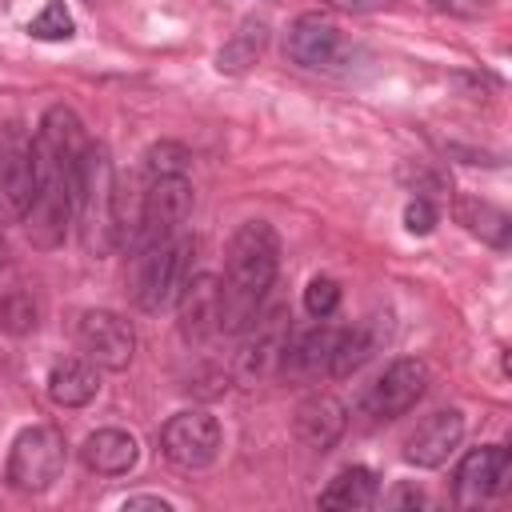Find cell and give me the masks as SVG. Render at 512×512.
I'll list each match as a JSON object with an SVG mask.
<instances>
[{"instance_id": "obj_23", "label": "cell", "mask_w": 512, "mask_h": 512, "mask_svg": "<svg viewBox=\"0 0 512 512\" xmlns=\"http://www.w3.org/2000/svg\"><path fill=\"white\" fill-rule=\"evenodd\" d=\"M264 44H268V24L256 20V16L240 20V28L232 32V40H228V44L220 48V56H216V68H220V72H244L248 64L260 60Z\"/></svg>"}, {"instance_id": "obj_30", "label": "cell", "mask_w": 512, "mask_h": 512, "mask_svg": "<svg viewBox=\"0 0 512 512\" xmlns=\"http://www.w3.org/2000/svg\"><path fill=\"white\" fill-rule=\"evenodd\" d=\"M324 4H332L336 12H380V8H392L396 0H324Z\"/></svg>"}, {"instance_id": "obj_19", "label": "cell", "mask_w": 512, "mask_h": 512, "mask_svg": "<svg viewBox=\"0 0 512 512\" xmlns=\"http://www.w3.org/2000/svg\"><path fill=\"white\" fill-rule=\"evenodd\" d=\"M336 332L332 324H316L308 332H288V344H284V356H280V372L284 376H320L328 372V360H332V348H336Z\"/></svg>"}, {"instance_id": "obj_24", "label": "cell", "mask_w": 512, "mask_h": 512, "mask_svg": "<svg viewBox=\"0 0 512 512\" xmlns=\"http://www.w3.org/2000/svg\"><path fill=\"white\" fill-rule=\"evenodd\" d=\"M36 324H40V308H36L32 292L12 288V292L0 296V328H4V332H12V336H28Z\"/></svg>"}, {"instance_id": "obj_12", "label": "cell", "mask_w": 512, "mask_h": 512, "mask_svg": "<svg viewBox=\"0 0 512 512\" xmlns=\"http://www.w3.org/2000/svg\"><path fill=\"white\" fill-rule=\"evenodd\" d=\"M464 440V416L460 408H436L428 412L404 440V460L416 468H440Z\"/></svg>"}, {"instance_id": "obj_11", "label": "cell", "mask_w": 512, "mask_h": 512, "mask_svg": "<svg viewBox=\"0 0 512 512\" xmlns=\"http://www.w3.org/2000/svg\"><path fill=\"white\" fill-rule=\"evenodd\" d=\"M508 468H512V456L504 444H484V448H472L460 464H456V476H452V504L456 508H480L488 504L492 496H500L508 488Z\"/></svg>"}, {"instance_id": "obj_15", "label": "cell", "mask_w": 512, "mask_h": 512, "mask_svg": "<svg viewBox=\"0 0 512 512\" xmlns=\"http://www.w3.org/2000/svg\"><path fill=\"white\" fill-rule=\"evenodd\" d=\"M292 428H296V436H300L312 452H328V448L344 436L348 412H344V404H340L332 392H312V396H304V400L296 404Z\"/></svg>"}, {"instance_id": "obj_32", "label": "cell", "mask_w": 512, "mask_h": 512, "mask_svg": "<svg viewBox=\"0 0 512 512\" xmlns=\"http://www.w3.org/2000/svg\"><path fill=\"white\" fill-rule=\"evenodd\" d=\"M120 508H124V512H132V508H156V512H172V504H168V500H160V496H124V500H120Z\"/></svg>"}, {"instance_id": "obj_22", "label": "cell", "mask_w": 512, "mask_h": 512, "mask_svg": "<svg viewBox=\"0 0 512 512\" xmlns=\"http://www.w3.org/2000/svg\"><path fill=\"white\" fill-rule=\"evenodd\" d=\"M376 344H380L376 324H352V328H340V332H336L332 360H328V376H352V372H360V368L372 360Z\"/></svg>"}, {"instance_id": "obj_31", "label": "cell", "mask_w": 512, "mask_h": 512, "mask_svg": "<svg viewBox=\"0 0 512 512\" xmlns=\"http://www.w3.org/2000/svg\"><path fill=\"white\" fill-rule=\"evenodd\" d=\"M384 504H392V508H404V504H408V508H424V504H428V496H424L420 488H408V484H400V488H396V492H392Z\"/></svg>"}, {"instance_id": "obj_27", "label": "cell", "mask_w": 512, "mask_h": 512, "mask_svg": "<svg viewBox=\"0 0 512 512\" xmlns=\"http://www.w3.org/2000/svg\"><path fill=\"white\" fill-rule=\"evenodd\" d=\"M188 160H192L188 148H180V144H172V140H160V144L148 148L144 168H148V176H184Z\"/></svg>"}, {"instance_id": "obj_2", "label": "cell", "mask_w": 512, "mask_h": 512, "mask_svg": "<svg viewBox=\"0 0 512 512\" xmlns=\"http://www.w3.org/2000/svg\"><path fill=\"white\" fill-rule=\"evenodd\" d=\"M280 272V236L268 220H244L224 256V280H220V332L240 336L256 316L276 284Z\"/></svg>"}, {"instance_id": "obj_14", "label": "cell", "mask_w": 512, "mask_h": 512, "mask_svg": "<svg viewBox=\"0 0 512 512\" xmlns=\"http://www.w3.org/2000/svg\"><path fill=\"white\" fill-rule=\"evenodd\" d=\"M244 332H248V344L240 352V372L248 380L280 372V356H284V344H288V312L272 308L268 316H256Z\"/></svg>"}, {"instance_id": "obj_5", "label": "cell", "mask_w": 512, "mask_h": 512, "mask_svg": "<svg viewBox=\"0 0 512 512\" xmlns=\"http://www.w3.org/2000/svg\"><path fill=\"white\" fill-rule=\"evenodd\" d=\"M64 464H68L64 432L52 424H32L12 440L8 460H4V480L12 492L36 496V492H48L64 476Z\"/></svg>"}, {"instance_id": "obj_16", "label": "cell", "mask_w": 512, "mask_h": 512, "mask_svg": "<svg viewBox=\"0 0 512 512\" xmlns=\"http://www.w3.org/2000/svg\"><path fill=\"white\" fill-rule=\"evenodd\" d=\"M344 52V40H340V28L316 12H304L292 28H288V56L300 64V68H332Z\"/></svg>"}, {"instance_id": "obj_4", "label": "cell", "mask_w": 512, "mask_h": 512, "mask_svg": "<svg viewBox=\"0 0 512 512\" xmlns=\"http://www.w3.org/2000/svg\"><path fill=\"white\" fill-rule=\"evenodd\" d=\"M76 220L88 252H112L120 248V188L104 144H88L84 168H80V192H76Z\"/></svg>"}, {"instance_id": "obj_25", "label": "cell", "mask_w": 512, "mask_h": 512, "mask_svg": "<svg viewBox=\"0 0 512 512\" xmlns=\"http://www.w3.org/2000/svg\"><path fill=\"white\" fill-rule=\"evenodd\" d=\"M28 32L36 40H72L76 24H72V12L64 8V0H48L32 20H28Z\"/></svg>"}, {"instance_id": "obj_1", "label": "cell", "mask_w": 512, "mask_h": 512, "mask_svg": "<svg viewBox=\"0 0 512 512\" xmlns=\"http://www.w3.org/2000/svg\"><path fill=\"white\" fill-rule=\"evenodd\" d=\"M88 144L92 140L68 104H52L40 116V128L32 136L36 192L20 220H24L28 240L44 252L60 248L68 236V224L76 216V192H80V168H84Z\"/></svg>"}, {"instance_id": "obj_10", "label": "cell", "mask_w": 512, "mask_h": 512, "mask_svg": "<svg viewBox=\"0 0 512 512\" xmlns=\"http://www.w3.org/2000/svg\"><path fill=\"white\" fill-rule=\"evenodd\" d=\"M36 192V156L32 132L20 120L0 124V208L8 216H24Z\"/></svg>"}, {"instance_id": "obj_21", "label": "cell", "mask_w": 512, "mask_h": 512, "mask_svg": "<svg viewBox=\"0 0 512 512\" xmlns=\"http://www.w3.org/2000/svg\"><path fill=\"white\" fill-rule=\"evenodd\" d=\"M456 220H460L472 236H480L484 244H492V248H508V240H512V220H508V212L496 208L492 200L460 196V200H456Z\"/></svg>"}, {"instance_id": "obj_8", "label": "cell", "mask_w": 512, "mask_h": 512, "mask_svg": "<svg viewBox=\"0 0 512 512\" xmlns=\"http://www.w3.org/2000/svg\"><path fill=\"white\" fill-rule=\"evenodd\" d=\"M76 340L84 356L104 372H124L136 356V328L112 308H88L76 320Z\"/></svg>"}, {"instance_id": "obj_3", "label": "cell", "mask_w": 512, "mask_h": 512, "mask_svg": "<svg viewBox=\"0 0 512 512\" xmlns=\"http://www.w3.org/2000/svg\"><path fill=\"white\" fill-rule=\"evenodd\" d=\"M192 252L196 240L188 232L164 236V240H148L140 248H132V272H128V292L132 304L140 312H164L176 304L180 288L192 276Z\"/></svg>"}, {"instance_id": "obj_18", "label": "cell", "mask_w": 512, "mask_h": 512, "mask_svg": "<svg viewBox=\"0 0 512 512\" xmlns=\"http://www.w3.org/2000/svg\"><path fill=\"white\" fill-rule=\"evenodd\" d=\"M100 392V368L88 356H60L48 368V400L56 408H84Z\"/></svg>"}, {"instance_id": "obj_28", "label": "cell", "mask_w": 512, "mask_h": 512, "mask_svg": "<svg viewBox=\"0 0 512 512\" xmlns=\"http://www.w3.org/2000/svg\"><path fill=\"white\" fill-rule=\"evenodd\" d=\"M436 220H440V212H436V204L428 196H416V200L404 204V228L412 236H428L436 228Z\"/></svg>"}, {"instance_id": "obj_26", "label": "cell", "mask_w": 512, "mask_h": 512, "mask_svg": "<svg viewBox=\"0 0 512 512\" xmlns=\"http://www.w3.org/2000/svg\"><path fill=\"white\" fill-rule=\"evenodd\" d=\"M340 308V284L332 276H312L304 288V312L312 320H328Z\"/></svg>"}, {"instance_id": "obj_13", "label": "cell", "mask_w": 512, "mask_h": 512, "mask_svg": "<svg viewBox=\"0 0 512 512\" xmlns=\"http://www.w3.org/2000/svg\"><path fill=\"white\" fill-rule=\"evenodd\" d=\"M176 316H180L176 320L180 336L188 344H204V340L220 336V276H212V272L188 276V284L176 296Z\"/></svg>"}, {"instance_id": "obj_6", "label": "cell", "mask_w": 512, "mask_h": 512, "mask_svg": "<svg viewBox=\"0 0 512 512\" xmlns=\"http://www.w3.org/2000/svg\"><path fill=\"white\" fill-rule=\"evenodd\" d=\"M156 444H160V456H164L172 468H180V472H200V468L216 464L220 444H224V432H220V424H216L212 412H204V408H184V412H176V416L164 420Z\"/></svg>"}, {"instance_id": "obj_9", "label": "cell", "mask_w": 512, "mask_h": 512, "mask_svg": "<svg viewBox=\"0 0 512 512\" xmlns=\"http://www.w3.org/2000/svg\"><path fill=\"white\" fill-rule=\"evenodd\" d=\"M424 392H428V364L416 356H400L376 376V384L364 392L360 408L372 420H396V416L412 412L424 400Z\"/></svg>"}, {"instance_id": "obj_7", "label": "cell", "mask_w": 512, "mask_h": 512, "mask_svg": "<svg viewBox=\"0 0 512 512\" xmlns=\"http://www.w3.org/2000/svg\"><path fill=\"white\" fill-rule=\"evenodd\" d=\"M192 216V184L188 176H152L144 200H140V216L128 232V252L148 244V240H164V236H176L184 232Z\"/></svg>"}, {"instance_id": "obj_29", "label": "cell", "mask_w": 512, "mask_h": 512, "mask_svg": "<svg viewBox=\"0 0 512 512\" xmlns=\"http://www.w3.org/2000/svg\"><path fill=\"white\" fill-rule=\"evenodd\" d=\"M436 12H444V16H460V20H476L484 8H488V0H428Z\"/></svg>"}, {"instance_id": "obj_20", "label": "cell", "mask_w": 512, "mask_h": 512, "mask_svg": "<svg viewBox=\"0 0 512 512\" xmlns=\"http://www.w3.org/2000/svg\"><path fill=\"white\" fill-rule=\"evenodd\" d=\"M376 476H372V468H364V464H348V468H340L332 480H328V488L316 496V504L320 508H372L376 504Z\"/></svg>"}, {"instance_id": "obj_17", "label": "cell", "mask_w": 512, "mask_h": 512, "mask_svg": "<svg viewBox=\"0 0 512 512\" xmlns=\"http://www.w3.org/2000/svg\"><path fill=\"white\" fill-rule=\"evenodd\" d=\"M140 460V444L124 428H100L80 444V464L96 476H128Z\"/></svg>"}]
</instances>
